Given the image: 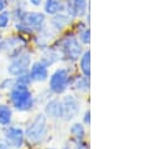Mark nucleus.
Returning a JSON list of instances; mask_svg holds the SVG:
<instances>
[{
	"label": "nucleus",
	"mask_w": 142,
	"mask_h": 149,
	"mask_svg": "<svg viewBox=\"0 0 142 149\" xmlns=\"http://www.w3.org/2000/svg\"><path fill=\"white\" fill-rule=\"evenodd\" d=\"M56 47L58 50L60 52L62 61H67V63H76L84 52V45L81 44L78 40L76 33H67L63 36H60L57 40Z\"/></svg>",
	"instance_id": "obj_1"
},
{
	"label": "nucleus",
	"mask_w": 142,
	"mask_h": 149,
	"mask_svg": "<svg viewBox=\"0 0 142 149\" xmlns=\"http://www.w3.org/2000/svg\"><path fill=\"white\" fill-rule=\"evenodd\" d=\"M9 103L14 110L25 113V111H32L35 108L37 99L29 86L15 84L9 90Z\"/></svg>",
	"instance_id": "obj_2"
},
{
	"label": "nucleus",
	"mask_w": 142,
	"mask_h": 149,
	"mask_svg": "<svg viewBox=\"0 0 142 149\" xmlns=\"http://www.w3.org/2000/svg\"><path fill=\"white\" fill-rule=\"evenodd\" d=\"M73 75L68 68H57L48 78V89L52 94L60 95L64 94L68 88H70Z\"/></svg>",
	"instance_id": "obj_3"
},
{
	"label": "nucleus",
	"mask_w": 142,
	"mask_h": 149,
	"mask_svg": "<svg viewBox=\"0 0 142 149\" xmlns=\"http://www.w3.org/2000/svg\"><path fill=\"white\" fill-rule=\"evenodd\" d=\"M25 133V139L30 143H41L48 134V118L44 113L37 114L33 120L28 124Z\"/></svg>",
	"instance_id": "obj_4"
},
{
	"label": "nucleus",
	"mask_w": 142,
	"mask_h": 149,
	"mask_svg": "<svg viewBox=\"0 0 142 149\" xmlns=\"http://www.w3.org/2000/svg\"><path fill=\"white\" fill-rule=\"evenodd\" d=\"M28 40L24 38V35H9L6 38L1 39V50L8 55L9 59L19 55L22 52L27 50Z\"/></svg>",
	"instance_id": "obj_5"
},
{
	"label": "nucleus",
	"mask_w": 142,
	"mask_h": 149,
	"mask_svg": "<svg viewBox=\"0 0 142 149\" xmlns=\"http://www.w3.org/2000/svg\"><path fill=\"white\" fill-rule=\"evenodd\" d=\"M33 63V58L32 53H29L28 50L22 52L19 55H16L10 59V63L8 65V74L10 77H18L20 74L28 73L29 68Z\"/></svg>",
	"instance_id": "obj_6"
},
{
	"label": "nucleus",
	"mask_w": 142,
	"mask_h": 149,
	"mask_svg": "<svg viewBox=\"0 0 142 149\" xmlns=\"http://www.w3.org/2000/svg\"><path fill=\"white\" fill-rule=\"evenodd\" d=\"M3 138L6 140L10 148L13 149H20L24 147L25 143V133L24 129L18 125H8L3 130Z\"/></svg>",
	"instance_id": "obj_7"
},
{
	"label": "nucleus",
	"mask_w": 142,
	"mask_h": 149,
	"mask_svg": "<svg viewBox=\"0 0 142 149\" xmlns=\"http://www.w3.org/2000/svg\"><path fill=\"white\" fill-rule=\"evenodd\" d=\"M62 119L65 122H72L78 117L81 111V103L78 98L72 94H67L62 99Z\"/></svg>",
	"instance_id": "obj_8"
},
{
	"label": "nucleus",
	"mask_w": 142,
	"mask_h": 149,
	"mask_svg": "<svg viewBox=\"0 0 142 149\" xmlns=\"http://www.w3.org/2000/svg\"><path fill=\"white\" fill-rule=\"evenodd\" d=\"M30 28H33V30L35 33H38L39 30H41L48 23L47 15L44 13H40V11H34V10H28L25 16H24V20Z\"/></svg>",
	"instance_id": "obj_9"
},
{
	"label": "nucleus",
	"mask_w": 142,
	"mask_h": 149,
	"mask_svg": "<svg viewBox=\"0 0 142 149\" xmlns=\"http://www.w3.org/2000/svg\"><path fill=\"white\" fill-rule=\"evenodd\" d=\"M28 73L30 75L33 83H44L49 78V68L41 63L40 60L33 61Z\"/></svg>",
	"instance_id": "obj_10"
},
{
	"label": "nucleus",
	"mask_w": 142,
	"mask_h": 149,
	"mask_svg": "<svg viewBox=\"0 0 142 149\" xmlns=\"http://www.w3.org/2000/svg\"><path fill=\"white\" fill-rule=\"evenodd\" d=\"M41 63L45 64L48 68H51L52 65L59 63L62 61V55H60V52L58 50V48L56 45H49L45 49H43L40 53V59H39Z\"/></svg>",
	"instance_id": "obj_11"
},
{
	"label": "nucleus",
	"mask_w": 142,
	"mask_h": 149,
	"mask_svg": "<svg viewBox=\"0 0 142 149\" xmlns=\"http://www.w3.org/2000/svg\"><path fill=\"white\" fill-rule=\"evenodd\" d=\"M72 22H73V19L70 18L68 14L58 13V14H54L51 16L48 25L56 33H60V31H63L67 26H69L70 24H72Z\"/></svg>",
	"instance_id": "obj_12"
},
{
	"label": "nucleus",
	"mask_w": 142,
	"mask_h": 149,
	"mask_svg": "<svg viewBox=\"0 0 142 149\" xmlns=\"http://www.w3.org/2000/svg\"><path fill=\"white\" fill-rule=\"evenodd\" d=\"M44 114L48 119H62V102L59 99H48L44 105Z\"/></svg>",
	"instance_id": "obj_13"
},
{
	"label": "nucleus",
	"mask_w": 142,
	"mask_h": 149,
	"mask_svg": "<svg viewBox=\"0 0 142 149\" xmlns=\"http://www.w3.org/2000/svg\"><path fill=\"white\" fill-rule=\"evenodd\" d=\"M70 88L76 90L77 93H88L91 89V77L83 75V74L73 77L72 83H70Z\"/></svg>",
	"instance_id": "obj_14"
},
{
	"label": "nucleus",
	"mask_w": 142,
	"mask_h": 149,
	"mask_svg": "<svg viewBox=\"0 0 142 149\" xmlns=\"http://www.w3.org/2000/svg\"><path fill=\"white\" fill-rule=\"evenodd\" d=\"M43 10L45 15H54L58 13H64L65 0H44Z\"/></svg>",
	"instance_id": "obj_15"
},
{
	"label": "nucleus",
	"mask_w": 142,
	"mask_h": 149,
	"mask_svg": "<svg viewBox=\"0 0 142 149\" xmlns=\"http://www.w3.org/2000/svg\"><path fill=\"white\" fill-rule=\"evenodd\" d=\"M77 61H78V68L81 74L91 77V50L89 49H86Z\"/></svg>",
	"instance_id": "obj_16"
},
{
	"label": "nucleus",
	"mask_w": 142,
	"mask_h": 149,
	"mask_svg": "<svg viewBox=\"0 0 142 149\" xmlns=\"http://www.w3.org/2000/svg\"><path fill=\"white\" fill-rule=\"evenodd\" d=\"M14 117V109L10 104H0V125L5 128L10 125Z\"/></svg>",
	"instance_id": "obj_17"
},
{
	"label": "nucleus",
	"mask_w": 142,
	"mask_h": 149,
	"mask_svg": "<svg viewBox=\"0 0 142 149\" xmlns=\"http://www.w3.org/2000/svg\"><path fill=\"white\" fill-rule=\"evenodd\" d=\"M69 133L72 135L73 140H83L86 139V134H87V130H86V125L83 124L82 122H76L73 123L69 128Z\"/></svg>",
	"instance_id": "obj_18"
},
{
	"label": "nucleus",
	"mask_w": 142,
	"mask_h": 149,
	"mask_svg": "<svg viewBox=\"0 0 142 149\" xmlns=\"http://www.w3.org/2000/svg\"><path fill=\"white\" fill-rule=\"evenodd\" d=\"M78 40L81 41L82 45H89L91 43V29L87 23H82L81 28H77L76 33Z\"/></svg>",
	"instance_id": "obj_19"
},
{
	"label": "nucleus",
	"mask_w": 142,
	"mask_h": 149,
	"mask_svg": "<svg viewBox=\"0 0 142 149\" xmlns=\"http://www.w3.org/2000/svg\"><path fill=\"white\" fill-rule=\"evenodd\" d=\"M14 29L19 33L20 35H30L33 36L35 34V31L33 30V28H30L25 22H14Z\"/></svg>",
	"instance_id": "obj_20"
},
{
	"label": "nucleus",
	"mask_w": 142,
	"mask_h": 149,
	"mask_svg": "<svg viewBox=\"0 0 142 149\" xmlns=\"http://www.w3.org/2000/svg\"><path fill=\"white\" fill-rule=\"evenodd\" d=\"M11 14L9 10L0 11V30H5L11 24Z\"/></svg>",
	"instance_id": "obj_21"
},
{
	"label": "nucleus",
	"mask_w": 142,
	"mask_h": 149,
	"mask_svg": "<svg viewBox=\"0 0 142 149\" xmlns=\"http://www.w3.org/2000/svg\"><path fill=\"white\" fill-rule=\"evenodd\" d=\"M15 78V84L18 85H24V86H30L33 84V80L29 73H24V74H20L18 77H14Z\"/></svg>",
	"instance_id": "obj_22"
},
{
	"label": "nucleus",
	"mask_w": 142,
	"mask_h": 149,
	"mask_svg": "<svg viewBox=\"0 0 142 149\" xmlns=\"http://www.w3.org/2000/svg\"><path fill=\"white\" fill-rule=\"evenodd\" d=\"M15 85V78L14 77H8L5 79L0 81V90H9Z\"/></svg>",
	"instance_id": "obj_23"
},
{
	"label": "nucleus",
	"mask_w": 142,
	"mask_h": 149,
	"mask_svg": "<svg viewBox=\"0 0 142 149\" xmlns=\"http://www.w3.org/2000/svg\"><path fill=\"white\" fill-rule=\"evenodd\" d=\"M73 149H89V146L86 143V140H74Z\"/></svg>",
	"instance_id": "obj_24"
},
{
	"label": "nucleus",
	"mask_w": 142,
	"mask_h": 149,
	"mask_svg": "<svg viewBox=\"0 0 142 149\" xmlns=\"http://www.w3.org/2000/svg\"><path fill=\"white\" fill-rule=\"evenodd\" d=\"M82 123L84 124L86 127H89L91 125V110L87 109L83 114V118H82Z\"/></svg>",
	"instance_id": "obj_25"
},
{
	"label": "nucleus",
	"mask_w": 142,
	"mask_h": 149,
	"mask_svg": "<svg viewBox=\"0 0 142 149\" xmlns=\"http://www.w3.org/2000/svg\"><path fill=\"white\" fill-rule=\"evenodd\" d=\"M43 1L44 0H27V3L30 4L33 8H39L40 5H43Z\"/></svg>",
	"instance_id": "obj_26"
},
{
	"label": "nucleus",
	"mask_w": 142,
	"mask_h": 149,
	"mask_svg": "<svg viewBox=\"0 0 142 149\" xmlns=\"http://www.w3.org/2000/svg\"><path fill=\"white\" fill-rule=\"evenodd\" d=\"M0 149H11L10 146L4 138H0Z\"/></svg>",
	"instance_id": "obj_27"
},
{
	"label": "nucleus",
	"mask_w": 142,
	"mask_h": 149,
	"mask_svg": "<svg viewBox=\"0 0 142 149\" xmlns=\"http://www.w3.org/2000/svg\"><path fill=\"white\" fill-rule=\"evenodd\" d=\"M8 5H9V3H8L6 0H0V11H3V10H6Z\"/></svg>",
	"instance_id": "obj_28"
},
{
	"label": "nucleus",
	"mask_w": 142,
	"mask_h": 149,
	"mask_svg": "<svg viewBox=\"0 0 142 149\" xmlns=\"http://www.w3.org/2000/svg\"><path fill=\"white\" fill-rule=\"evenodd\" d=\"M1 52H3L1 50V38H0V54H1Z\"/></svg>",
	"instance_id": "obj_29"
},
{
	"label": "nucleus",
	"mask_w": 142,
	"mask_h": 149,
	"mask_svg": "<svg viewBox=\"0 0 142 149\" xmlns=\"http://www.w3.org/2000/svg\"><path fill=\"white\" fill-rule=\"evenodd\" d=\"M62 149H72V148H70V147H68V146H65V147H63Z\"/></svg>",
	"instance_id": "obj_30"
},
{
	"label": "nucleus",
	"mask_w": 142,
	"mask_h": 149,
	"mask_svg": "<svg viewBox=\"0 0 142 149\" xmlns=\"http://www.w3.org/2000/svg\"><path fill=\"white\" fill-rule=\"evenodd\" d=\"M3 130H4V129H3V127H1V125H0V134H1V133H3Z\"/></svg>",
	"instance_id": "obj_31"
},
{
	"label": "nucleus",
	"mask_w": 142,
	"mask_h": 149,
	"mask_svg": "<svg viewBox=\"0 0 142 149\" xmlns=\"http://www.w3.org/2000/svg\"><path fill=\"white\" fill-rule=\"evenodd\" d=\"M6 1H8V3H9V4H10V3H13V1H15V0H6Z\"/></svg>",
	"instance_id": "obj_32"
},
{
	"label": "nucleus",
	"mask_w": 142,
	"mask_h": 149,
	"mask_svg": "<svg viewBox=\"0 0 142 149\" xmlns=\"http://www.w3.org/2000/svg\"><path fill=\"white\" fill-rule=\"evenodd\" d=\"M49 149H54V148H49Z\"/></svg>",
	"instance_id": "obj_33"
}]
</instances>
